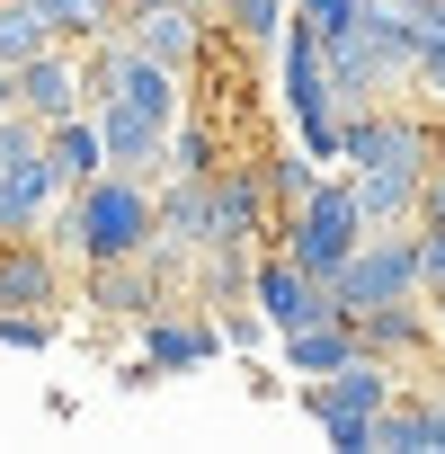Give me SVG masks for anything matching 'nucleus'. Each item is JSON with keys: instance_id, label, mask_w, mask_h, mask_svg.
Masks as SVG:
<instances>
[{"instance_id": "nucleus-27", "label": "nucleus", "mask_w": 445, "mask_h": 454, "mask_svg": "<svg viewBox=\"0 0 445 454\" xmlns=\"http://www.w3.org/2000/svg\"><path fill=\"white\" fill-rule=\"evenodd\" d=\"M410 81H418V90L445 107V36H418V72H410Z\"/></svg>"}, {"instance_id": "nucleus-11", "label": "nucleus", "mask_w": 445, "mask_h": 454, "mask_svg": "<svg viewBox=\"0 0 445 454\" xmlns=\"http://www.w3.org/2000/svg\"><path fill=\"white\" fill-rule=\"evenodd\" d=\"M63 303V259L27 232V241H0V312H54Z\"/></svg>"}, {"instance_id": "nucleus-15", "label": "nucleus", "mask_w": 445, "mask_h": 454, "mask_svg": "<svg viewBox=\"0 0 445 454\" xmlns=\"http://www.w3.org/2000/svg\"><path fill=\"white\" fill-rule=\"evenodd\" d=\"M374 454H445V410H436V392H392V410L374 419Z\"/></svg>"}, {"instance_id": "nucleus-1", "label": "nucleus", "mask_w": 445, "mask_h": 454, "mask_svg": "<svg viewBox=\"0 0 445 454\" xmlns=\"http://www.w3.org/2000/svg\"><path fill=\"white\" fill-rule=\"evenodd\" d=\"M268 241H277V250H285V259H294L303 277H321V286H330V277L347 268V250L365 241L356 187H347V178H321V187H312V196H303L294 214H277V232H268Z\"/></svg>"}, {"instance_id": "nucleus-4", "label": "nucleus", "mask_w": 445, "mask_h": 454, "mask_svg": "<svg viewBox=\"0 0 445 454\" xmlns=\"http://www.w3.org/2000/svg\"><path fill=\"white\" fill-rule=\"evenodd\" d=\"M205 196H214V250H259L277 232V205H268V169L259 160H222L205 178Z\"/></svg>"}, {"instance_id": "nucleus-12", "label": "nucleus", "mask_w": 445, "mask_h": 454, "mask_svg": "<svg viewBox=\"0 0 445 454\" xmlns=\"http://www.w3.org/2000/svg\"><path fill=\"white\" fill-rule=\"evenodd\" d=\"M152 196H160V250H214V196H205V178H187V169H160L152 178Z\"/></svg>"}, {"instance_id": "nucleus-21", "label": "nucleus", "mask_w": 445, "mask_h": 454, "mask_svg": "<svg viewBox=\"0 0 445 454\" xmlns=\"http://www.w3.org/2000/svg\"><path fill=\"white\" fill-rule=\"evenodd\" d=\"M285 19H294V0H222V19H214V27H232L241 45H277Z\"/></svg>"}, {"instance_id": "nucleus-3", "label": "nucleus", "mask_w": 445, "mask_h": 454, "mask_svg": "<svg viewBox=\"0 0 445 454\" xmlns=\"http://www.w3.org/2000/svg\"><path fill=\"white\" fill-rule=\"evenodd\" d=\"M277 54H285V116H294L303 152H312V160H339V98H330V54H321V36H312L303 19H285Z\"/></svg>"}, {"instance_id": "nucleus-5", "label": "nucleus", "mask_w": 445, "mask_h": 454, "mask_svg": "<svg viewBox=\"0 0 445 454\" xmlns=\"http://www.w3.org/2000/svg\"><path fill=\"white\" fill-rule=\"evenodd\" d=\"M250 303L268 312V330L285 339V330H303V321H330L339 303H330V286L321 277H303L277 241H259V259H250Z\"/></svg>"}, {"instance_id": "nucleus-19", "label": "nucleus", "mask_w": 445, "mask_h": 454, "mask_svg": "<svg viewBox=\"0 0 445 454\" xmlns=\"http://www.w3.org/2000/svg\"><path fill=\"white\" fill-rule=\"evenodd\" d=\"M45 19L63 45H90V36H116L125 27V0H45Z\"/></svg>"}, {"instance_id": "nucleus-23", "label": "nucleus", "mask_w": 445, "mask_h": 454, "mask_svg": "<svg viewBox=\"0 0 445 454\" xmlns=\"http://www.w3.org/2000/svg\"><path fill=\"white\" fill-rule=\"evenodd\" d=\"M294 19H303V27L321 36V45H339V36H347V27L365 19V0H294Z\"/></svg>"}, {"instance_id": "nucleus-17", "label": "nucleus", "mask_w": 445, "mask_h": 454, "mask_svg": "<svg viewBox=\"0 0 445 454\" xmlns=\"http://www.w3.org/2000/svg\"><path fill=\"white\" fill-rule=\"evenodd\" d=\"M356 356V321L347 312H330V321H303V330H285V365L294 374H339Z\"/></svg>"}, {"instance_id": "nucleus-18", "label": "nucleus", "mask_w": 445, "mask_h": 454, "mask_svg": "<svg viewBox=\"0 0 445 454\" xmlns=\"http://www.w3.org/2000/svg\"><path fill=\"white\" fill-rule=\"evenodd\" d=\"M45 45H63L54 19H45V0H0V63L19 72V63H36Z\"/></svg>"}, {"instance_id": "nucleus-2", "label": "nucleus", "mask_w": 445, "mask_h": 454, "mask_svg": "<svg viewBox=\"0 0 445 454\" xmlns=\"http://www.w3.org/2000/svg\"><path fill=\"white\" fill-rule=\"evenodd\" d=\"M401 294H427L418 286V223H392V232H365L356 250H347V268L330 277V303L356 321V312H374V303H401Z\"/></svg>"}, {"instance_id": "nucleus-6", "label": "nucleus", "mask_w": 445, "mask_h": 454, "mask_svg": "<svg viewBox=\"0 0 445 454\" xmlns=\"http://www.w3.org/2000/svg\"><path fill=\"white\" fill-rule=\"evenodd\" d=\"M401 374H410V365H383V356L356 348L339 374H312V383H303V410H312L321 427H330V419H383L392 392H401Z\"/></svg>"}, {"instance_id": "nucleus-8", "label": "nucleus", "mask_w": 445, "mask_h": 454, "mask_svg": "<svg viewBox=\"0 0 445 454\" xmlns=\"http://www.w3.org/2000/svg\"><path fill=\"white\" fill-rule=\"evenodd\" d=\"M19 107L36 125H63L90 107V81H81V45H45L36 63H19Z\"/></svg>"}, {"instance_id": "nucleus-25", "label": "nucleus", "mask_w": 445, "mask_h": 454, "mask_svg": "<svg viewBox=\"0 0 445 454\" xmlns=\"http://www.w3.org/2000/svg\"><path fill=\"white\" fill-rule=\"evenodd\" d=\"M214 321H222V348H241V356H250V348H268V312H259L250 294H241V303H222Z\"/></svg>"}, {"instance_id": "nucleus-22", "label": "nucleus", "mask_w": 445, "mask_h": 454, "mask_svg": "<svg viewBox=\"0 0 445 454\" xmlns=\"http://www.w3.org/2000/svg\"><path fill=\"white\" fill-rule=\"evenodd\" d=\"M169 169H187V178H214V169H222V143H214L205 116H178V125H169Z\"/></svg>"}, {"instance_id": "nucleus-16", "label": "nucleus", "mask_w": 445, "mask_h": 454, "mask_svg": "<svg viewBox=\"0 0 445 454\" xmlns=\"http://www.w3.org/2000/svg\"><path fill=\"white\" fill-rule=\"evenodd\" d=\"M45 160H54V187H63V196H72V187H90V178L107 169V143H98V116L81 107V116L45 125Z\"/></svg>"}, {"instance_id": "nucleus-31", "label": "nucleus", "mask_w": 445, "mask_h": 454, "mask_svg": "<svg viewBox=\"0 0 445 454\" xmlns=\"http://www.w3.org/2000/svg\"><path fill=\"white\" fill-rule=\"evenodd\" d=\"M427 392H436V410H445V383H427Z\"/></svg>"}, {"instance_id": "nucleus-30", "label": "nucleus", "mask_w": 445, "mask_h": 454, "mask_svg": "<svg viewBox=\"0 0 445 454\" xmlns=\"http://www.w3.org/2000/svg\"><path fill=\"white\" fill-rule=\"evenodd\" d=\"M427 321H436V348H445V286L427 294Z\"/></svg>"}, {"instance_id": "nucleus-20", "label": "nucleus", "mask_w": 445, "mask_h": 454, "mask_svg": "<svg viewBox=\"0 0 445 454\" xmlns=\"http://www.w3.org/2000/svg\"><path fill=\"white\" fill-rule=\"evenodd\" d=\"M259 169H268V205H277V214H294V205L321 187V160H312L303 143H294V152H268Z\"/></svg>"}, {"instance_id": "nucleus-13", "label": "nucleus", "mask_w": 445, "mask_h": 454, "mask_svg": "<svg viewBox=\"0 0 445 454\" xmlns=\"http://www.w3.org/2000/svg\"><path fill=\"white\" fill-rule=\"evenodd\" d=\"M178 81H187V72H169V63H152V54H134V45L116 36V81H107V98H125V107L178 125V116H187V90H178Z\"/></svg>"}, {"instance_id": "nucleus-28", "label": "nucleus", "mask_w": 445, "mask_h": 454, "mask_svg": "<svg viewBox=\"0 0 445 454\" xmlns=\"http://www.w3.org/2000/svg\"><path fill=\"white\" fill-rule=\"evenodd\" d=\"M321 436H330L339 454H374V419H330Z\"/></svg>"}, {"instance_id": "nucleus-24", "label": "nucleus", "mask_w": 445, "mask_h": 454, "mask_svg": "<svg viewBox=\"0 0 445 454\" xmlns=\"http://www.w3.org/2000/svg\"><path fill=\"white\" fill-rule=\"evenodd\" d=\"M54 348V312H0V356H36Z\"/></svg>"}, {"instance_id": "nucleus-9", "label": "nucleus", "mask_w": 445, "mask_h": 454, "mask_svg": "<svg viewBox=\"0 0 445 454\" xmlns=\"http://www.w3.org/2000/svg\"><path fill=\"white\" fill-rule=\"evenodd\" d=\"M90 116H98L107 169H134V178H160V169H169V125H160V116H143V107H125V98H98Z\"/></svg>"}, {"instance_id": "nucleus-10", "label": "nucleus", "mask_w": 445, "mask_h": 454, "mask_svg": "<svg viewBox=\"0 0 445 454\" xmlns=\"http://www.w3.org/2000/svg\"><path fill=\"white\" fill-rule=\"evenodd\" d=\"M356 348L383 356V365H418L436 348V321H427V294H401V303H374L356 312Z\"/></svg>"}, {"instance_id": "nucleus-29", "label": "nucleus", "mask_w": 445, "mask_h": 454, "mask_svg": "<svg viewBox=\"0 0 445 454\" xmlns=\"http://www.w3.org/2000/svg\"><path fill=\"white\" fill-rule=\"evenodd\" d=\"M0 116H19V72L0 63Z\"/></svg>"}, {"instance_id": "nucleus-14", "label": "nucleus", "mask_w": 445, "mask_h": 454, "mask_svg": "<svg viewBox=\"0 0 445 454\" xmlns=\"http://www.w3.org/2000/svg\"><path fill=\"white\" fill-rule=\"evenodd\" d=\"M347 187H356V214H365V232H392V223H418V187H427V169L374 160V169H347Z\"/></svg>"}, {"instance_id": "nucleus-26", "label": "nucleus", "mask_w": 445, "mask_h": 454, "mask_svg": "<svg viewBox=\"0 0 445 454\" xmlns=\"http://www.w3.org/2000/svg\"><path fill=\"white\" fill-rule=\"evenodd\" d=\"M418 286H445V223H418Z\"/></svg>"}, {"instance_id": "nucleus-7", "label": "nucleus", "mask_w": 445, "mask_h": 454, "mask_svg": "<svg viewBox=\"0 0 445 454\" xmlns=\"http://www.w3.org/2000/svg\"><path fill=\"white\" fill-rule=\"evenodd\" d=\"M81 303H90L98 321H152V312L178 303V294H169L160 259L143 250V259H98V268H81Z\"/></svg>"}]
</instances>
